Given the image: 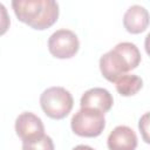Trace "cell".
Masks as SVG:
<instances>
[{"instance_id": "obj_1", "label": "cell", "mask_w": 150, "mask_h": 150, "mask_svg": "<svg viewBox=\"0 0 150 150\" xmlns=\"http://www.w3.org/2000/svg\"><path fill=\"white\" fill-rule=\"evenodd\" d=\"M141 62V53L132 42H120L100 59V70L105 80L115 82L129 70L137 68Z\"/></svg>"}, {"instance_id": "obj_2", "label": "cell", "mask_w": 150, "mask_h": 150, "mask_svg": "<svg viewBox=\"0 0 150 150\" xmlns=\"http://www.w3.org/2000/svg\"><path fill=\"white\" fill-rule=\"evenodd\" d=\"M16 18L34 29H46L59 18V4L54 0H13Z\"/></svg>"}, {"instance_id": "obj_3", "label": "cell", "mask_w": 150, "mask_h": 150, "mask_svg": "<svg viewBox=\"0 0 150 150\" xmlns=\"http://www.w3.org/2000/svg\"><path fill=\"white\" fill-rule=\"evenodd\" d=\"M40 104L43 112L53 120L64 118L74 105V100L69 90L63 87H50L40 96Z\"/></svg>"}, {"instance_id": "obj_4", "label": "cell", "mask_w": 150, "mask_h": 150, "mask_svg": "<svg viewBox=\"0 0 150 150\" xmlns=\"http://www.w3.org/2000/svg\"><path fill=\"white\" fill-rule=\"evenodd\" d=\"M74 134L81 137H96L102 134L105 127L104 114L91 108H81L70 121Z\"/></svg>"}, {"instance_id": "obj_5", "label": "cell", "mask_w": 150, "mask_h": 150, "mask_svg": "<svg viewBox=\"0 0 150 150\" xmlns=\"http://www.w3.org/2000/svg\"><path fill=\"white\" fill-rule=\"evenodd\" d=\"M80 48L77 35L69 29H59L48 39L49 53L57 59H70Z\"/></svg>"}, {"instance_id": "obj_6", "label": "cell", "mask_w": 150, "mask_h": 150, "mask_svg": "<svg viewBox=\"0 0 150 150\" xmlns=\"http://www.w3.org/2000/svg\"><path fill=\"white\" fill-rule=\"evenodd\" d=\"M15 132L22 142H29L45 135V127L39 116L25 111L15 120Z\"/></svg>"}, {"instance_id": "obj_7", "label": "cell", "mask_w": 150, "mask_h": 150, "mask_svg": "<svg viewBox=\"0 0 150 150\" xmlns=\"http://www.w3.org/2000/svg\"><path fill=\"white\" fill-rule=\"evenodd\" d=\"M114 98L111 94L104 88H91L84 91L80 100L81 108H91L102 111L103 114L109 111L112 107Z\"/></svg>"}, {"instance_id": "obj_8", "label": "cell", "mask_w": 150, "mask_h": 150, "mask_svg": "<svg viewBox=\"0 0 150 150\" xmlns=\"http://www.w3.org/2000/svg\"><path fill=\"white\" fill-rule=\"evenodd\" d=\"M107 145L109 150H135L137 146V136L131 128L117 125L109 134Z\"/></svg>"}, {"instance_id": "obj_9", "label": "cell", "mask_w": 150, "mask_h": 150, "mask_svg": "<svg viewBox=\"0 0 150 150\" xmlns=\"http://www.w3.org/2000/svg\"><path fill=\"white\" fill-rule=\"evenodd\" d=\"M123 25L131 34H139L144 32L149 25L148 9L141 5L130 6L123 15Z\"/></svg>"}, {"instance_id": "obj_10", "label": "cell", "mask_w": 150, "mask_h": 150, "mask_svg": "<svg viewBox=\"0 0 150 150\" xmlns=\"http://www.w3.org/2000/svg\"><path fill=\"white\" fill-rule=\"evenodd\" d=\"M116 90L122 96H131L137 94L143 87V80L134 74H125L115 81Z\"/></svg>"}, {"instance_id": "obj_11", "label": "cell", "mask_w": 150, "mask_h": 150, "mask_svg": "<svg viewBox=\"0 0 150 150\" xmlns=\"http://www.w3.org/2000/svg\"><path fill=\"white\" fill-rule=\"evenodd\" d=\"M22 150H54V143L48 135H43L36 139L22 142Z\"/></svg>"}, {"instance_id": "obj_12", "label": "cell", "mask_w": 150, "mask_h": 150, "mask_svg": "<svg viewBox=\"0 0 150 150\" xmlns=\"http://www.w3.org/2000/svg\"><path fill=\"white\" fill-rule=\"evenodd\" d=\"M9 25H11V19H9L8 12L4 6V4L0 2V36L8 30Z\"/></svg>"}, {"instance_id": "obj_13", "label": "cell", "mask_w": 150, "mask_h": 150, "mask_svg": "<svg viewBox=\"0 0 150 150\" xmlns=\"http://www.w3.org/2000/svg\"><path fill=\"white\" fill-rule=\"evenodd\" d=\"M148 118H149V114L145 112V114L142 116V118L139 120V123H138L139 130L142 131V134H143V138H144V141H145L146 143H149V138H148V135H146V132H148V124H149Z\"/></svg>"}, {"instance_id": "obj_14", "label": "cell", "mask_w": 150, "mask_h": 150, "mask_svg": "<svg viewBox=\"0 0 150 150\" xmlns=\"http://www.w3.org/2000/svg\"><path fill=\"white\" fill-rule=\"evenodd\" d=\"M73 150H95L94 148L89 146V145H84V144H80V145H76Z\"/></svg>"}]
</instances>
